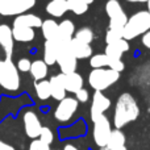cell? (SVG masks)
I'll use <instances>...</instances> for the list:
<instances>
[{
    "label": "cell",
    "mask_w": 150,
    "mask_h": 150,
    "mask_svg": "<svg viewBox=\"0 0 150 150\" xmlns=\"http://www.w3.org/2000/svg\"><path fill=\"white\" fill-rule=\"evenodd\" d=\"M20 71L12 59H0V87L9 92H16L20 88Z\"/></svg>",
    "instance_id": "3957f363"
},
{
    "label": "cell",
    "mask_w": 150,
    "mask_h": 150,
    "mask_svg": "<svg viewBox=\"0 0 150 150\" xmlns=\"http://www.w3.org/2000/svg\"><path fill=\"white\" fill-rule=\"evenodd\" d=\"M42 18L38 17L37 15L33 13H23V15L16 16V18L13 20V26H25V28H41L42 25Z\"/></svg>",
    "instance_id": "9a60e30c"
},
{
    "label": "cell",
    "mask_w": 150,
    "mask_h": 150,
    "mask_svg": "<svg viewBox=\"0 0 150 150\" xmlns=\"http://www.w3.org/2000/svg\"><path fill=\"white\" fill-rule=\"evenodd\" d=\"M128 3H148L149 0H125Z\"/></svg>",
    "instance_id": "8d00e7d4"
},
{
    "label": "cell",
    "mask_w": 150,
    "mask_h": 150,
    "mask_svg": "<svg viewBox=\"0 0 150 150\" xmlns=\"http://www.w3.org/2000/svg\"><path fill=\"white\" fill-rule=\"evenodd\" d=\"M75 34V25L71 20H63L58 24V44H69Z\"/></svg>",
    "instance_id": "2e32d148"
},
{
    "label": "cell",
    "mask_w": 150,
    "mask_h": 150,
    "mask_svg": "<svg viewBox=\"0 0 150 150\" xmlns=\"http://www.w3.org/2000/svg\"><path fill=\"white\" fill-rule=\"evenodd\" d=\"M46 12L52 17H62L66 12H69L67 0H50L46 4Z\"/></svg>",
    "instance_id": "d6986e66"
},
{
    "label": "cell",
    "mask_w": 150,
    "mask_h": 150,
    "mask_svg": "<svg viewBox=\"0 0 150 150\" xmlns=\"http://www.w3.org/2000/svg\"><path fill=\"white\" fill-rule=\"evenodd\" d=\"M36 5V0H0V15L18 16Z\"/></svg>",
    "instance_id": "52a82bcc"
},
{
    "label": "cell",
    "mask_w": 150,
    "mask_h": 150,
    "mask_svg": "<svg viewBox=\"0 0 150 150\" xmlns=\"http://www.w3.org/2000/svg\"><path fill=\"white\" fill-rule=\"evenodd\" d=\"M109 107H111V100L103 92L95 91V93L92 96V103H91V111H90L92 122L100 116H103L104 112L107 109H109Z\"/></svg>",
    "instance_id": "30bf717a"
},
{
    "label": "cell",
    "mask_w": 150,
    "mask_h": 150,
    "mask_svg": "<svg viewBox=\"0 0 150 150\" xmlns=\"http://www.w3.org/2000/svg\"><path fill=\"white\" fill-rule=\"evenodd\" d=\"M63 150H79V149H78L75 145H73V144H67V145H65Z\"/></svg>",
    "instance_id": "d590c367"
},
{
    "label": "cell",
    "mask_w": 150,
    "mask_h": 150,
    "mask_svg": "<svg viewBox=\"0 0 150 150\" xmlns=\"http://www.w3.org/2000/svg\"><path fill=\"white\" fill-rule=\"evenodd\" d=\"M75 99H76L79 103H87L88 99H90V93H88V91L86 90V88H82V90H79L75 93Z\"/></svg>",
    "instance_id": "d6a6232c"
},
{
    "label": "cell",
    "mask_w": 150,
    "mask_h": 150,
    "mask_svg": "<svg viewBox=\"0 0 150 150\" xmlns=\"http://www.w3.org/2000/svg\"><path fill=\"white\" fill-rule=\"evenodd\" d=\"M53 132L49 129L47 127H42V129H41V133H40V140L41 141H44V142H46V144H52L53 142Z\"/></svg>",
    "instance_id": "f1b7e54d"
},
{
    "label": "cell",
    "mask_w": 150,
    "mask_h": 150,
    "mask_svg": "<svg viewBox=\"0 0 150 150\" xmlns=\"http://www.w3.org/2000/svg\"><path fill=\"white\" fill-rule=\"evenodd\" d=\"M75 38L79 40V41L82 42H86V44H90L93 41V32L91 28H87V26H83V28L78 29L76 32H75Z\"/></svg>",
    "instance_id": "4316f807"
},
{
    "label": "cell",
    "mask_w": 150,
    "mask_h": 150,
    "mask_svg": "<svg viewBox=\"0 0 150 150\" xmlns=\"http://www.w3.org/2000/svg\"><path fill=\"white\" fill-rule=\"evenodd\" d=\"M108 69L115 70L117 73H121L125 69V65L121 59H113V58H109V63H108Z\"/></svg>",
    "instance_id": "1f68e13d"
},
{
    "label": "cell",
    "mask_w": 150,
    "mask_h": 150,
    "mask_svg": "<svg viewBox=\"0 0 150 150\" xmlns=\"http://www.w3.org/2000/svg\"><path fill=\"white\" fill-rule=\"evenodd\" d=\"M34 88H36L37 98H38L40 100H47L49 98H52L49 80H45L44 79V80H40V82H36Z\"/></svg>",
    "instance_id": "d4e9b609"
},
{
    "label": "cell",
    "mask_w": 150,
    "mask_h": 150,
    "mask_svg": "<svg viewBox=\"0 0 150 150\" xmlns=\"http://www.w3.org/2000/svg\"><path fill=\"white\" fill-rule=\"evenodd\" d=\"M61 79L62 83L65 86L66 92H71V93H76L79 90L83 88V78L80 74H78L76 71L71 74H62L61 73Z\"/></svg>",
    "instance_id": "4fadbf2b"
},
{
    "label": "cell",
    "mask_w": 150,
    "mask_h": 150,
    "mask_svg": "<svg viewBox=\"0 0 150 150\" xmlns=\"http://www.w3.org/2000/svg\"><path fill=\"white\" fill-rule=\"evenodd\" d=\"M12 34L15 41L17 42H30L36 37V32L32 28H25V26H13Z\"/></svg>",
    "instance_id": "603a6c76"
},
{
    "label": "cell",
    "mask_w": 150,
    "mask_h": 150,
    "mask_svg": "<svg viewBox=\"0 0 150 150\" xmlns=\"http://www.w3.org/2000/svg\"><path fill=\"white\" fill-rule=\"evenodd\" d=\"M120 73L111 69H92V71L88 75V84L91 86V88H93L95 91H100L103 92L104 90L109 88L111 86H113L115 83L119 80Z\"/></svg>",
    "instance_id": "277c9868"
},
{
    "label": "cell",
    "mask_w": 150,
    "mask_h": 150,
    "mask_svg": "<svg viewBox=\"0 0 150 150\" xmlns=\"http://www.w3.org/2000/svg\"><path fill=\"white\" fill-rule=\"evenodd\" d=\"M58 52H59V44L57 41H45L44 44V62L47 66L57 63Z\"/></svg>",
    "instance_id": "ac0fdd59"
},
{
    "label": "cell",
    "mask_w": 150,
    "mask_h": 150,
    "mask_svg": "<svg viewBox=\"0 0 150 150\" xmlns=\"http://www.w3.org/2000/svg\"><path fill=\"white\" fill-rule=\"evenodd\" d=\"M105 12L109 17V30H117L122 33V29L128 21V16L119 0H108L105 4Z\"/></svg>",
    "instance_id": "5b68a950"
},
{
    "label": "cell",
    "mask_w": 150,
    "mask_h": 150,
    "mask_svg": "<svg viewBox=\"0 0 150 150\" xmlns=\"http://www.w3.org/2000/svg\"><path fill=\"white\" fill-rule=\"evenodd\" d=\"M111 133H112L111 122L104 115L93 121L92 136H93V141H95V144L99 148L107 146L109 137H111Z\"/></svg>",
    "instance_id": "ba28073f"
},
{
    "label": "cell",
    "mask_w": 150,
    "mask_h": 150,
    "mask_svg": "<svg viewBox=\"0 0 150 150\" xmlns=\"http://www.w3.org/2000/svg\"><path fill=\"white\" fill-rule=\"evenodd\" d=\"M112 150H127L125 146H121V148H116V149H112Z\"/></svg>",
    "instance_id": "74e56055"
},
{
    "label": "cell",
    "mask_w": 150,
    "mask_h": 150,
    "mask_svg": "<svg viewBox=\"0 0 150 150\" xmlns=\"http://www.w3.org/2000/svg\"><path fill=\"white\" fill-rule=\"evenodd\" d=\"M83 1H86V3H87V4H88V5H90L91 3H93V0H83Z\"/></svg>",
    "instance_id": "ab89813d"
},
{
    "label": "cell",
    "mask_w": 150,
    "mask_h": 150,
    "mask_svg": "<svg viewBox=\"0 0 150 150\" xmlns=\"http://www.w3.org/2000/svg\"><path fill=\"white\" fill-rule=\"evenodd\" d=\"M121 146H125V136L124 133L120 129L112 130L111 137L108 140V144H107V148L109 150L116 149V148H121Z\"/></svg>",
    "instance_id": "cb8c5ba5"
},
{
    "label": "cell",
    "mask_w": 150,
    "mask_h": 150,
    "mask_svg": "<svg viewBox=\"0 0 150 150\" xmlns=\"http://www.w3.org/2000/svg\"><path fill=\"white\" fill-rule=\"evenodd\" d=\"M0 46L5 52L7 58H12L13 47H15V38L12 34V28L7 24L0 25Z\"/></svg>",
    "instance_id": "7c38bea8"
},
{
    "label": "cell",
    "mask_w": 150,
    "mask_h": 150,
    "mask_svg": "<svg viewBox=\"0 0 150 150\" xmlns=\"http://www.w3.org/2000/svg\"><path fill=\"white\" fill-rule=\"evenodd\" d=\"M142 44H144V46L145 47H148V49L150 50V30L149 32H146L145 34H142Z\"/></svg>",
    "instance_id": "836d02e7"
},
{
    "label": "cell",
    "mask_w": 150,
    "mask_h": 150,
    "mask_svg": "<svg viewBox=\"0 0 150 150\" xmlns=\"http://www.w3.org/2000/svg\"><path fill=\"white\" fill-rule=\"evenodd\" d=\"M69 3V11L74 13V15H83L88 11V4L83 0H67Z\"/></svg>",
    "instance_id": "484cf974"
},
{
    "label": "cell",
    "mask_w": 150,
    "mask_h": 150,
    "mask_svg": "<svg viewBox=\"0 0 150 150\" xmlns=\"http://www.w3.org/2000/svg\"><path fill=\"white\" fill-rule=\"evenodd\" d=\"M41 32L45 41H57L58 38V23L53 18L44 20L41 25Z\"/></svg>",
    "instance_id": "44dd1931"
},
{
    "label": "cell",
    "mask_w": 150,
    "mask_h": 150,
    "mask_svg": "<svg viewBox=\"0 0 150 150\" xmlns=\"http://www.w3.org/2000/svg\"><path fill=\"white\" fill-rule=\"evenodd\" d=\"M129 50V42L125 38H120L117 41L108 44L105 46L104 54L108 58H113V59H121L122 54Z\"/></svg>",
    "instance_id": "5bb4252c"
},
{
    "label": "cell",
    "mask_w": 150,
    "mask_h": 150,
    "mask_svg": "<svg viewBox=\"0 0 150 150\" xmlns=\"http://www.w3.org/2000/svg\"><path fill=\"white\" fill-rule=\"evenodd\" d=\"M78 105L79 101L75 98H70L66 96L65 99L59 101V104L57 105L54 111V117L57 121L59 122H67L71 120V117L75 115V112L78 111Z\"/></svg>",
    "instance_id": "9c48e42d"
},
{
    "label": "cell",
    "mask_w": 150,
    "mask_h": 150,
    "mask_svg": "<svg viewBox=\"0 0 150 150\" xmlns=\"http://www.w3.org/2000/svg\"><path fill=\"white\" fill-rule=\"evenodd\" d=\"M140 116V107L136 99L130 93L125 92L119 96L115 105L113 113V125L116 129H121L129 122L137 120Z\"/></svg>",
    "instance_id": "6da1fadb"
},
{
    "label": "cell",
    "mask_w": 150,
    "mask_h": 150,
    "mask_svg": "<svg viewBox=\"0 0 150 150\" xmlns=\"http://www.w3.org/2000/svg\"><path fill=\"white\" fill-rule=\"evenodd\" d=\"M24 121V129H25V133L29 138L32 140H36V138L40 137V133H41L42 125L40 122V119L33 111H26L24 113L23 117Z\"/></svg>",
    "instance_id": "8fae6325"
},
{
    "label": "cell",
    "mask_w": 150,
    "mask_h": 150,
    "mask_svg": "<svg viewBox=\"0 0 150 150\" xmlns=\"http://www.w3.org/2000/svg\"><path fill=\"white\" fill-rule=\"evenodd\" d=\"M71 50H73L74 55L76 57V59H86L88 57H92V47L90 44L82 42L79 40H76L75 37H73L70 42Z\"/></svg>",
    "instance_id": "e0dca14e"
},
{
    "label": "cell",
    "mask_w": 150,
    "mask_h": 150,
    "mask_svg": "<svg viewBox=\"0 0 150 150\" xmlns=\"http://www.w3.org/2000/svg\"><path fill=\"white\" fill-rule=\"evenodd\" d=\"M49 83H50V92H52V98L53 99L61 101L62 99L66 98V90H65V86H63L59 74L53 75V76L50 78Z\"/></svg>",
    "instance_id": "ffe728a7"
},
{
    "label": "cell",
    "mask_w": 150,
    "mask_h": 150,
    "mask_svg": "<svg viewBox=\"0 0 150 150\" xmlns=\"http://www.w3.org/2000/svg\"><path fill=\"white\" fill-rule=\"evenodd\" d=\"M71 42V41H70ZM70 42L69 44H59V52H58L57 63L62 74H71L76 71L78 59L71 50Z\"/></svg>",
    "instance_id": "8992f818"
},
{
    "label": "cell",
    "mask_w": 150,
    "mask_h": 150,
    "mask_svg": "<svg viewBox=\"0 0 150 150\" xmlns=\"http://www.w3.org/2000/svg\"><path fill=\"white\" fill-rule=\"evenodd\" d=\"M150 30V16L148 11H138L133 13L122 29V37L127 41L136 38L138 36H142L146 32Z\"/></svg>",
    "instance_id": "7a4b0ae2"
},
{
    "label": "cell",
    "mask_w": 150,
    "mask_h": 150,
    "mask_svg": "<svg viewBox=\"0 0 150 150\" xmlns=\"http://www.w3.org/2000/svg\"><path fill=\"white\" fill-rule=\"evenodd\" d=\"M109 63V58L105 54H95L91 57L90 59V65L92 69H105L108 67Z\"/></svg>",
    "instance_id": "83f0119b"
},
{
    "label": "cell",
    "mask_w": 150,
    "mask_h": 150,
    "mask_svg": "<svg viewBox=\"0 0 150 150\" xmlns=\"http://www.w3.org/2000/svg\"><path fill=\"white\" fill-rule=\"evenodd\" d=\"M30 66H32V61H29L28 58H21V59H18L16 67H17V70L20 73H29L30 71Z\"/></svg>",
    "instance_id": "4dcf8cb0"
},
{
    "label": "cell",
    "mask_w": 150,
    "mask_h": 150,
    "mask_svg": "<svg viewBox=\"0 0 150 150\" xmlns=\"http://www.w3.org/2000/svg\"><path fill=\"white\" fill-rule=\"evenodd\" d=\"M0 150H16V149L13 148L12 145H9V144H7V142L0 140Z\"/></svg>",
    "instance_id": "e575fe53"
},
{
    "label": "cell",
    "mask_w": 150,
    "mask_h": 150,
    "mask_svg": "<svg viewBox=\"0 0 150 150\" xmlns=\"http://www.w3.org/2000/svg\"><path fill=\"white\" fill-rule=\"evenodd\" d=\"M146 4H148V12H149V16H150V0L146 3Z\"/></svg>",
    "instance_id": "f35d334b"
},
{
    "label": "cell",
    "mask_w": 150,
    "mask_h": 150,
    "mask_svg": "<svg viewBox=\"0 0 150 150\" xmlns=\"http://www.w3.org/2000/svg\"><path fill=\"white\" fill-rule=\"evenodd\" d=\"M49 66L44 62V59H36L32 62L30 66V75L36 82H40V80H44L45 78L47 76V73H49Z\"/></svg>",
    "instance_id": "7402d4cb"
},
{
    "label": "cell",
    "mask_w": 150,
    "mask_h": 150,
    "mask_svg": "<svg viewBox=\"0 0 150 150\" xmlns=\"http://www.w3.org/2000/svg\"><path fill=\"white\" fill-rule=\"evenodd\" d=\"M29 150H50V145L44 141H41L40 138H36L30 142L29 145Z\"/></svg>",
    "instance_id": "f546056e"
}]
</instances>
